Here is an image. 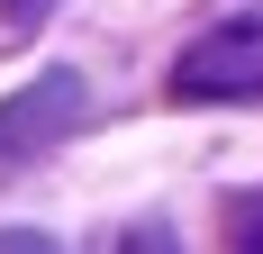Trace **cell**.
<instances>
[{
    "instance_id": "obj_2",
    "label": "cell",
    "mask_w": 263,
    "mask_h": 254,
    "mask_svg": "<svg viewBox=\"0 0 263 254\" xmlns=\"http://www.w3.org/2000/svg\"><path fill=\"white\" fill-rule=\"evenodd\" d=\"M82 118H91V82H82L73 64H46L36 82H18V91L0 100V173H9V164H36L46 146H64Z\"/></svg>"
},
{
    "instance_id": "obj_6",
    "label": "cell",
    "mask_w": 263,
    "mask_h": 254,
    "mask_svg": "<svg viewBox=\"0 0 263 254\" xmlns=\"http://www.w3.org/2000/svg\"><path fill=\"white\" fill-rule=\"evenodd\" d=\"M0 9H9V19H18V27H27V19H36V9H46V0H0Z\"/></svg>"
},
{
    "instance_id": "obj_3",
    "label": "cell",
    "mask_w": 263,
    "mask_h": 254,
    "mask_svg": "<svg viewBox=\"0 0 263 254\" xmlns=\"http://www.w3.org/2000/svg\"><path fill=\"white\" fill-rule=\"evenodd\" d=\"M227 254H263V191L227 200Z\"/></svg>"
},
{
    "instance_id": "obj_5",
    "label": "cell",
    "mask_w": 263,
    "mask_h": 254,
    "mask_svg": "<svg viewBox=\"0 0 263 254\" xmlns=\"http://www.w3.org/2000/svg\"><path fill=\"white\" fill-rule=\"evenodd\" d=\"M0 254H64L54 236H36V227H0Z\"/></svg>"
},
{
    "instance_id": "obj_4",
    "label": "cell",
    "mask_w": 263,
    "mask_h": 254,
    "mask_svg": "<svg viewBox=\"0 0 263 254\" xmlns=\"http://www.w3.org/2000/svg\"><path fill=\"white\" fill-rule=\"evenodd\" d=\"M109 254H182V245H173V227H163V218H136V227L118 236Z\"/></svg>"
},
{
    "instance_id": "obj_1",
    "label": "cell",
    "mask_w": 263,
    "mask_h": 254,
    "mask_svg": "<svg viewBox=\"0 0 263 254\" xmlns=\"http://www.w3.org/2000/svg\"><path fill=\"white\" fill-rule=\"evenodd\" d=\"M173 100L191 109H227V100H263V9H236V19H218L209 37H191L173 55V82H163Z\"/></svg>"
}]
</instances>
